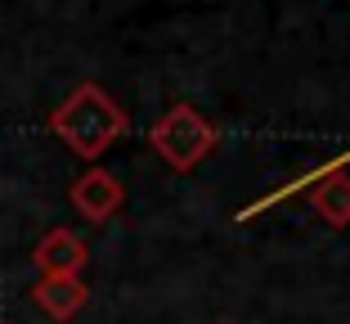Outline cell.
I'll return each instance as SVG.
<instances>
[{
	"mask_svg": "<svg viewBox=\"0 0 350 324\" xmlns=\"http://www.w3.org/2000/svg\"><path fill=\"white\" fill-rule=\"evenodd\" d=\"M310 208H314V216L328 221L332 230H346L350 225V176L346 171H337V176L319 180L310 189Z\"/></svg>",
	"mask_w": 350,
	"mask_h": 324,
	"instance_id": "6",
	"label": "cell"
},
{
	"mask_svg": "<svg viewBox=\"0 0 350 324\" xmlns=\"http://www.w3.org/2000/svg\"><path fill=\"white\" fill-rule=\"evenodd\" d=\"M31 262H36L41 275H81V266L90 262V248H85V239L72 234L68 225H54V230L36 243Z\"/></svg>",
	"mask_w": 350,
	"mask_h": 324,
	"instance_id": "4",
	"label": "cell"
},
{
	"mask_svg": "<svg viewBox=\"0 0 350 324\" xmlns=\"http://www.w3.org/2000/svg\"><path fill=\"white\" fill-rule=\"evenodd\" d=\"M148 145L157 149V158H162L166 167L193 171L198 162H206V158L216 153L220 131H216V122L206 113H198L193 104H171L148 126Z\"/></svg>",
	"mask_w": 350,
	"mask_h": 324,
	"instance_id": "2",
	"label": "cell"
},
{
	"mask_svg": "<svg viewBox=\"0 0 350 324\" xmlns=\"http://www.w3.org/2000/svg\"><path fill=\"white\" fill-rule=\"evenodd\" d=\"M68 199H72V208L81 212L85 221H94V225H99V221H108L126 203V189H122V180H117L113 171L90 167V171H81V176L72 180Z\"/></svg>",
	"mask_w": 350,
	"mask_h": 324,
	"instance_id": "3",
	"label": "cell"
},
{
	"mask_svg": "<svg viewBox=\"0 0 350 324\" xmlns=\"http://www.w3.org/2000/svg\"><path fill=\"white\" fill-rule=\"evenodd\" d=\"M85 297H90V288H85L81 275H41L36 288H31V302L41 306L54 324H68L85 306Z\"/></svg>",
	"mask_w": 350,
	"mask_h": 324,
	"instance_id": "5",
	"label": "cell"
},
{
	"mask_svg": "<svg viewBox=\"0 0 350 324\" xmlns=\"http://www.w3.org/2000/svg\"><path fill=\"white\" fill-rule=\"evenodd\" d=\"M50 131L72 149L77 158L94 162L99 153H108V145H117V140L131 131V117H126V108L117 104L99 82H81L50 113Z\"/></svg>",
	"mask_w": 350,
	"mask_h": 324,
	"instance_id": "1",
	"label": "cell"
}]
</instances>
